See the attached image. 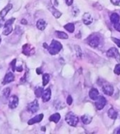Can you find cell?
Returning a JSON list of instances; mask_svg holds the SVG:
<instances>
[{
    "mask_svg": "<svg viewBox=\"0 0 120 134\" xmlns=\"http://www.w3.org/2000/svg\"><path fill=\"white\" fill-rule=\"evenodd\" d=\"M0 43H1V37H0Z\"/></svg>",
    "mask_w": 120,
    "mask_h": 134,
    "instance_id": "obj_41",
    "label": "cell"
},
{
    "mask_svg": "<svg viewBox=\"0 0 120 134\" xmlns=\"http://www.w3.org/2000/svg\"><path fill=\"white\" fill-rule=\"evenodd\" d=\"M15 22V18H10L8 19L7 22L5 23L4 24V29H3V34L5 35V36H8L10 33L12 31V23Z\"/></svg>",
    "mask_w": 120,
    "mask_h": 134,
    "instance_id": "obj_3",
    "label": "cell"
},
{
    "mask_svg": "<svg viewBox=\"0 0 120 134\" xmlns=\"http://www.w3.org/2000/svg\"><path fill=\"white\" fill-rule=\"evenodd\" d=\"M106 98L103 96H99L97 98H96V108L98 110H101V109H103L105 106V104H106Z\"/></svg>",
    "mask_w": 120,
    "mask_h": 134,
    "instance_id": "obj_4",
    "label": "cell"
},
{
    "mask_svg": "<svg viewBox=\"0 0 120 134\" xmlns=\"http://www.w3.org/2000/svg\"><path fill=\"white\" fill-rule=\"evenodd\" d=\"M64 28L65 29L69 31V32H74V31H75V26H74V24L73 23H68V24H66V25L64 26Z\"/></svg>",
    "mask_w": 120,
    "mask_h": 134,
    "instance_id": "obj_22",
    "label": "cell"
},
{
    "mask_svg": "<svg viewBox=\"0 0 120 134\" xmlns=\"http://www.w3.org/2000/svg\"><path fill=\"white\" fill-rule=\"evenodd\" d=\"M10 92H11V90H10V88H5L4 90L3 91V97L5 98H8L10 95Z\"/></svg>",
    "mask_w": 120,
    "mask_h": 134,
    "instance_id": "obj_27",
    "label": "cell"
},
{
    "mask_svg": "<svg viewBox=\"0 0 120 134\" xmlns=\"http://www.w3.org/2000/svg\"><path fill=\"white\" fill-rule=\"evenodd\" d=\"M19 103V99H18V97L16 96V95H12L11 96V98H9V102H8V106L10 108L14 109L17 107Z\"/></svg>",
    "mask_w": 120,
    "mask_h": 134,
    "instance_id": "obj_6",
    "label": "cell"
},
{
    "mask_svg": "<svg viewBox=\"0 0 120 134\" xmlns=\"http://www.w3.org/2000/svg\"><path fill=\"white\" fill-rule=\"evenodd\" d=\"M103 91L106 95L111 96L114 94V87L109 84H105L103 85Z\"/></svg>",
    "mask_w": 120,
    "mask_h": 134,
    "instance_id": "obj_9",
    "label": "cell"
},
{
    "mask_svg": "<svg viewBox=\"0 0 120 134\" xmlns=\"http://www.w3.org/2000/svg\"><path fill=\"white\" fill-rule=\"evenodd\" d=\"M112 41H114L118 47H120V40L119 39H117V38H115V37H112Z\"/></svg>",
    "mask_w": 120,
    "mask_h": 134,
    "instance_id": "obj_32",
    "label": "cell"
},
{
    "mask_svg": "<svg viewBox=\"0 0 120 134\" xmlns=\"http://www.w3.org/2000/svg\"><path fill=\"white\" fill-rule=\"evenodd\" d=\"M65 120L68 125L75 127L77 125V123L79 122V118L77 117V116L73 114L72 112H68L67 114L66 117H65Z\"/></svg>",
    "mask_w": 120,
    "mask_h": 134,
    "instance_id": "obj_2",
    "label": "cell"
},
{
    "mask_svg": "<svg viewBox=\"0 0 120 134\" xmlns=\"http://www.w3.org/2000/svg\"><path fill=\"white\" fill-rule=\"evenodd\" d=\"M67 104H68V105H72V96H69L68 97V98H67Z\"/></svg>",
    "mask_w": 120,
    "mask_h": 134,
    "instance_id": "obj_33",
    "label": "cell"
},
{
    "mask_svg": "<svg viewBox=\"0 0 120 134\" xmlns=\"http://www.w3.org/2000/svg\"><path fill=\"white\" fill-rule=\"evenodd\" d=\"M16 62H17V60L14 59L13 61L11 63V67H12V70L14 72L16 70Z\"/></svg>",
    "mask_w": 120,
    "mask_h": 134,
    "instance_id": "obj_31",
    "label": "cell"
},
{
    "mask_svg": "<svg viewBox=\"0 0 120 134\" xmlns=\"http://www.w3.org/2000/svg\"><path fill=\"white\" fill-rule=\"evenodd\" d=\"M43 88L42 87H38L37 89L35 90V94H36V96L37 98H40V96H42V94H43Z\"/></svg>",
    "mask_w": 120,
    "mask_h": 134,
    "instance_id": "obj_26",
    "label": "cell"
},
{
    "mask_svg": "<svg viewBox=\"0 0 120 134\" xmlns=\"http://www.w3.org/2000/svg\"><path fill=\"white\" fill-rule=\"evenodd\" d=\"M21 23H22V24H27V22L25 19H22V22H21Z\"/></svg>",
    "mask_w": 120,
    "mask_h": 134,
    "instance_id": "obj_39",
    "label": "cell"
},
{
    "mask_svg": "<svg viewBox=\"0 0 120 134\" xmlns=\"http://www.w3.org/2000/svg\"><path fill=\"white\" fill-rule=\"evenodd\" d=\"M81 119H82V121L84 124H89L91 122V120H92V118H91V117L89 115H83Z\"/></svg>",
    "mask_w": 120,
    "mask_h": 134,
    "instance_id": "obj_23",
    "label": "cell"
},
{
    "mask_svg": "<svg viewBox=\"0 0 120 134\" xmlns=\"http://www.w3.org/2000/svg\"><path fill=\"white\" fill-rule=\"evenodd\" d=\"M75 50L77 52V57H82V49L80 48V47H78L77 45L75 46Z\"/></svg>",
    "mask_w": 120,
    "mask_h": 134,
    "instance_id": "obj_28",
    "label": "cell"
},
{
    "mask_svg": "<svg viewBox=\"0 0 120 134\" xmlns=\"http://www.w3.org/2000/svg\"><path fill=\"white\" fill-rule=\"evenodd\" d=\"M87 42H88V44H89L91 47H97L98 46L100 45V39L98 37L94 36V37H90Z\"/></svg>",
    "mask_w": 120,
    "mask_h": 134,
    "instance_id": "obj_8",
    "label": "cell"
},
{
    "mask_svg": "<svg viewBox=\"0 0 120 134\" xmlns=\"http://www.w3.org/2000/svg\"><path fill=\"white\" fill-rule=\"evenodd\" d=\"M63 48V46L62 44L60 43L59 41H52L51 44L49 45V47H48V51L49 52L50 55H57L58 52L62 50Z\"/></svg>",
    "mask_w": 120,
    "mask_h": 134,
    "instance_id": "obj_1",
    "label": "cell"
},
{
    "mask_svg": "<svg viewBox=\"0 0 120 134\" xmlns=\"http://www.w3.org/2000/svg\"><path fill=\"white\" fill-rule=\"evenodd\" d=\"M60 118H61V116H60V114H58V113H56V114H53V115L50 116V117H49V121H51V122H55V123H57V122H59Z\"/></svg>",
    "mask_w": 120,
    "mask_h": 134,
    "instance_id": "obj_19",
    "label": "cell"
},
{
    "mask_svg": "<svg viewBox=\"0 0 120 134\" xmlns=\"http://www.w3.org/2000/svg\"><path fill=\"white\" fill-rule=\"evenodd\" d=\"M46 26H47V23H46V22H45L44 19H40V20L37 21L36 27L38 28L39 30H40V31L44 30L45 27H46Z\"/></svg>",
    "mask_w": 120,
    "mask_h": 134,
    "instance_id": "obj_17",
    "label": "cell"
},
{
    "mask_svg": "<svg viewBox=\"0 0 120 134\" xmlns=\"http://www.w3.org/2000/svg\"><path fill=\"white\" fill-rule=\"evenodd\" d=\"M114 27L115 29L117 30L118 31H119V32H120V20L118 21L117 23H114Z\"/></svg>",
    "mask_w": 120,
    "mask_h": 134,
    "instance_id": "obj_30",
    "label": "cell"
},
{
    "mask_svg": "<svg viewBox=\"0 0 120 134\" xmlns=\"http://www.w3.org/2000/svg\"><path fill=\"white\" fill-rule=\"evenodd\" d=\"M12 8V4H11V3H9V4H8L4 8H3V10H1V12H0V17H1V18H3L7 14H8V13L10 11Z\"/></svg>",
    "mask_w": 120,
    "mask_h": 134,
    "instance_id": "obj_15",
    "label": "cell"
},
{
    "mask_svg": "<svg viewBox=\"0 0 120 134\" xmlns=\"http://www.w3.org/2000/svg\"><path fill=\"white\" fill-rule=\"evenodd\" d=\"M56 34H57V36L58 38L60 39H63V40H66L68 38V36L67 35V33L63 32V31H56Z\"/></svg>",
    "mask_w": 120,
    "mask_h": 134,
    "instance_id": "obj_24",
    "label": "cell"
},
{
    "mask_svg": "<svg viewBox=\"0 0 120 134\" xmlns=\"http://www.w3.org/2000/svg\"><path fill=\"white\" fill-rule=\"evenodd\" d=\"M3 23H4V20L0 19V27H3V26H4V24H3Z\"/></svg>",
    "mask_w": 120,
    "mask_h": 134,
    "instance_id": "obj_37",
    "label": "cell"
},
{
    "mask_svg": "<svg viewBox=\"0 0 120 134\" xmlns=\"http://www.w3.org/2000/svg\"><path fill=\"white\" fill-rule=\"evenodd\" d=\"M110 1L114 5L120 6V0H110Z\"/></svg>",
    "mask_w": 120,
    "mask_h": 134,
    "instance_id": "obj_34",
    "label": "cell"
},
{
    "mask_svg": "<svg viewBox=\"0 0 120 134\" xmlns=\"http://www.w3.org/2000/svg\"><path fill=\"white\" fill-rule=\"evenodd\" d=\"M39 108H40V106H39L37 100H34L33 102H31V104H28L27 110L30 111L31 113H32V114H34V113H36L39 110Z\"/></svg>",
    "mask_w": 120,
    "mask_h": 134,
    "instance_id": "obj_7",
    "label": "cell"
},
{
    "mask_svg": "<svg viewBox=\"0 0 120 134\" xmlns=\"http://www.w3.org/2000/svg\"><path fill=\"white\" fill-rule=\"evenodd\" d=\"M43 118H44V114H43L36 115V117H34L33 118H31L30 120L28 121V124H29V125H33V124H35V123L40 122L42 121Z\"/></svg>",
    "mask_w": 120,
    "mask_h": 134,
    "instance_id": "obj_11",
    "label": "cell"
},
{
    "mask_svg": "<svg viewBox=\"0 0 120 134\" xmlns=\"http://www.w3.org/2000/svg\"><path fill=\"white\" fill-rule=\"evenodd\" d=\"M41 97H42V100H43V102H48L51 98V90H50V89L48 88L47 90H44Z\"/></svg>",
    "mask_w": 120,
    "mask_h": 134,
    "instance_id": "obj_13",
    "label": "cell"
},
{
    "mask_svg": "<svg viewBox=\"0 0 120 134\" xmlns=\"http://www.w3.org/2000/svg\"><path fill=\"white\" fill-rule=\"evenodd\" d=\"M115 133H118V134H120V129H118L117 132H116Z\"/></svg>",
    "mask_w": 120,
    "mask_h": 134,
    "instance_id": "obj_40",
    "label": "cell"
},
{
    "mask_svg": "<svg viewBox=\"0 0 120 134\" xmlns=\"http://www.w3.org/2000/svg\"><path fill=\"white\" fill-rule=\"evenodd\" d=\"M108 115H109V117L111 119H116L118 117V114H117V112H116L114 108H110L109 110L108 111Z\"/></svg>",
    "mask_w": 120,
    "mask_h": 134,
    "instance_id": "obj_20",
    "label": "cell"
},
{
    "mask_svg": "<svg viewBox=\"0 0 120 134\" xmlns=\"http://www.w3.org/2000/svg\"><path fill=\"white\" fill-rule=\"evenodd\" d=\"M66 3L68 6H71L73 3V0H66Z\"/></svg>",
    "mask_w": 120,
    "mask_h": 134,
    "instance_id": "obj_35",
    "label": "cell"
},
{
    "mask_svg": "<svg viewBox=\"0 0 120 134\" xmlns=\"http://www.w3.org/2000/svg\"><path fill=\"white\" fill-rule=\"evenodd\" d=\"M22 52L24 55H30L33 53V49L31 47V46L29 44H25L22 47Z\"/></svg>",
    "mask_w": 120,
    "mask_h": 134,
    "instance_id": "obj_14",
    "label": "cell"
},
{
    "mask_svg": "<svg viewBox=\"0 0 120 134\" xmlns=\"http://www.w3.org/2000/svg\"><path fill=\"white\" fill-rule=\"evenodd\" d=\"M114 72L116 74V75H120V64L116 65L115 68L114 70Z\"/></svg>",
    "mask_w": 120,
    "mask_h": 134,
    "instance_id": "obj_29",
    "label": "cell"
},
{
    "mask_svg": "<svg viewBox=\"0 0 120 134\" xmlns=\"http://www.w3.org/2000/svg\"><path fill=\"white\" fill-rule=\"evenodd\" d=\"M49 79H50V76H49V74H44L43 75V86H46L49 82Z\"/></svg>",
    "mask_w": 120,
    "mask_h": 134,
    "instance_id": "obj_25",
    "label": "cell"
},
{
    "mask_svg": "<svg viewBox=\"0 0 120 134\" xmlns=\"http://www.w3.org/2000/svg\"><path fill=\"white\" fill-rule=\"evenodd\" d=\"M16 70H17L18 72H22V66H18V67H16Z\"/></svg>",
    "mask_w": 120,
    "mask_h": 134,
    "instance_id": "obj_36",
    "label": "cell"
},
{
    "mask_svg": "<svg viewBox=\"0 0 120 134\" xmlns=\"http://www.w3.org/2000/svg\"><path fill=\"white\" fill-rule=\"evenodd\" d=\"M82 21H83L84 24H86V25H90V24L93 23V18L89 13H84V15L82 17Z\"/></svg>",
    "mask_w": 120,
    "mask_h": 134,
    "instance_id": "obj_12",
    "label": "cell"
},
{
    "mask_svg": "<svg viewBox=\"0 0 120 134\" xmlns=\"http://www.w3.org/2000/svg\"><path fill=\"white\" fill-rule=\"evenodd\" d=\"M119 20H120V17H119V15L118 13H112L110 15V21L113 23H117L118 21H119Z\"/></svg>",
    "mask_w": 120,
    "mask_h": 134,
    "instance_id": "obj_21",
    "label": "cell"
},
{
    "mask_svg": "<svg viewBox=\"0 0 120 134\" xmlns=\"http://www.w3.org/2000/svg\"><path fill=\"white\" fill-rule=\"evenodd\" d=\"M106 55L108 57H110V58H115L117 61H120V55H119V52L116 48L114 47H112L110 48L109 50L106 52Z\"/></svg>",
    "mask_w": 120,
    "mask_h": 134,
    "instance_id": "obj_5",
    "label": "cell"
},
{
    "mask_svg": "<svg viewBox=\"0 0 120 134\" xmlns=\"http://www.w3.org/2000/svg\"><path fill=\"white\" fill-rule=\"evenodd\" d=\"M36 71H37L38 75H40V74H42V70H41V69H40V68H38V69L36 70Z\"/></svg>",
    "mask_w": 120,
    "mask_h": 134,
    "instance_id": "obj_38",
    "label": "cell"
},
{
    "mask_svg": "<svg viewBox=\"0 0 120 134\" xmlns=\"http://www.w3.org/2000/svg\"><path fill=\"white\" fill-rule=\"evenodd\" d=\"M15 80V76H14L13 73L12 72H8L6 74V75L3 79V84H8V83H11L12 81Z\"/></svg>",
    "mask_w": 120,
    "mask_h": 134,
    "instance_id": "obj_10",
    "label": "cell"
},
{
    "mask_svg": "<svg viewBox=\"0 0 120 134\" xmlns=\"http://www.w3.org/2000/svg\"><path fill=\"white\" fill-rule=\"evenodd\" d=\"M49 10L51 12V13L54 15V17H56V18H59V17L62 16V13L59 12L58 10L56 9L54 6H49Z\"/></svg>",
    "mask_w": 120,
    "mask_h": 134,
    "instance_id": "obj_16",
    "label": "cell"
},
{
    "mask_svg": "<svg viewBox=\"0 0 120 134\" xmlns=\"http://www.w3.org/2000/svg\"><path fill=\"white\" fill-rule=\"evenodd\" d=\"M100 96V94H99V91L96 90V89H95V88H93V89H91L90 90V92H89V97L91 98V99H93V100H96V98Z\"/></svg>",
    "mask_w": 120,
    "mask_h": 134,
    "instance_id": "obj_18",
    "label": "cell"
}]
</instances>
